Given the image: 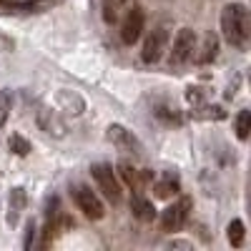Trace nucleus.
<instances>
[{
    "label": "nucleus",
    "mask_w": 251,
    "mask_h": 251,
    "mask_svg": "<svg viewBox=\"0 0 251 251\" xmlns=\"http://www.w3.org/2000/svg\"><path fill=\"white\" fill-rule=\"evenodd\" d=\"M196 48V35L191 28H181L174 38V46H171V63L174 66H181V63H186L188 58H191Z\"/></svg>",
    "instance_id": "3"
},
{
    "label": "nucleus",
    "mask_w": 251,
    "mask_h": 251,
    "mask_svg": "<svg viewBox=\"0 0 251 251\" xmlns=\"http://www.w3.org/2000/svg\"><path fill=\"white\" fill-rule=\"evenodd\" d=\"M73 196H75L78 208H80V211L86 214L88 219H103V214H106V208H103L100 199L91 191V188H86V186H78L75 191H73Z\"/></svg>",
    "instance_id": "6"
},
{
    "label": "nucleus",
    "mask_w": 251,
    "mask_h": 251,
    "mask_svg": "<svg viewBox=\"0 0 251 251\" xmlns=\"http://www.w3.org/2000/svg\"><path fill=\"white\" fill-rule=\"evenodd\" d=\"M143 25H146L143 10L141 8H131L128 15H126L123 23H121V38H123V43L126 46H133L136 40L141 38V33H143Z\"/></svg>",
    "instance_id": "5"
},
{
    "label": "nucleus",
    "mask_w": 251,
    "mask_h": 251,
    "mask_svg": "<svg viewBox=\"0 0 251 251\" xmlns=\"http://www.w3.org/2000/svg\"><path fill=\"white\" fill-rule=\"evenodd\" d=\"M216 50H219V40H216V35H206V40H203V53L199 55V60H201V63L214 60V58H216Z\"/></svg>",
    "instance_id": "12"
},
{
    "label": "nucleus",
    "mask_w": 251,
    "mask_h": 251,
    "mask_svg": "<svg viewBox=\"0 0 251 251\" xmlns=\"http://www.w3.org/2000/svg\"><path fill=\"white\" fill-rule=\"evenodd\" d=\"M118 3H128V0H118Z\"/></svg>",
    "instance_id": "17"
},
{
    "label": "nucleus",
    "mask_w": 251,
    "mask_h": 251,
    "mask_svg": "<svg viewBox=\"0 0 251 251\" xmlns=\"http://www.w3.org/2000/svg\"><path fill=\"white\" fill-rule=\"evenodd\" d=\"M108 141L113 146H118V149H123V151L133 149L136 153H141V143L136 141V136L131 131H126L123 126H111V128H108Z\"/></svg>",
    "instance_id": "8"
},
{
    "label": "nucleus",
    "mask_w": 251,
    "mask_h": 251,
    "mask_svg": "<svg viewBox=\"0 0 251 251\" xmlns=\"http://www.w3.org/2000/svg\"><path fill=\"white\" fill-rule=\"evenodd\" d=\"M0 3H5V0H0Z\"/></svg>",
    "instance_id": "18"
},
{
    "label": "nucleus",
    "mask_w": 251,
    "mask_h": 251,
    "mask_svg": "<svg viewBox=\"0 0 251 251\" xmlns=\"http://www.w3.org/2000/svg\"><path fill=\"white\" fill-rule=\"evenodd\" d=\"M174 194H178V183H176V181L166 178V181H158V183H156V196L169 199V196H174Z\"/></svg>",
    "instance_id": "14"
},
{
    "label": "nucleus",
    "mask_w": 251,
    "mask_h": 251,
    "mask_svg": "<svg viewBox=\"0 0 251 251\" xmlns=\"http://www.w3.org/2000/svg\"><path fill=\"white\" fill-rule=\"evenodd\" d=\"M10 103H13L10 91H0V128L5 126V121L10 116Z\"/></svg>",
    "instance_id": "15"
},
{
    "label": "nucleus",
    "mask_w": 251,
    "mask_h": 251,
    "mask_svg": "<svg viewBox=\"0 0 251 251\" xmlns=\"http://www.w3.org/2000/svg\"><path fill=\"white\" fill-rule=\"evenodd\" d=\"M166 48H169V30L166 28L151 30V35L146 38V43H143V60L146 63H158L161 55L166 53Z\"/></svg>",
    "instance_id": "4"
},
{
    "label": "nucleus",
    "mask_w": 251,
    "mask_h": 251,
    "mask_svg": "<svg viewBox=\"0 0 251 251\" xmlns=\"http://www.w3.org/2000/svg\"><path fill=\"white\" fill-rule=\"evenodd\" d=\"M188 208H191V201H188V199H181L178 203H171L169 208H166V211L161 214L163 231H178V228L183 226V221H186Z\"/></svg>",
    "instance_id": "7"
},
{
    "label": "nucleus",
    "mask_w": 251,
    "mask_h": 251,
    "mask_svg": "<svg viewBox=\"0 0 251 251\" xmlns=\"http://www.w3.org/2000/svg\"><path fill=\"white\" fill-rule=\"evenodd\" d=\"M249 131H251V111H241L236 116V136L241 141H246L249 138Z\"/></svg>",
    "instance_id": "13"
},
{
    "label": "nucleus",
    "mask_w": 251,
    "mask_h": 251,
    "mask_svg": "<svg viewBox=\"0 0 251 251\" xmlns=\"http://www.w3.org/2000/svg\"><path fill=\"white\" fill-rule=\"evenodd\" d=\"M221 35L228 46L236 48L249 43V10L244 3H228L221 10Z\"/></svg>",
    "instance_id": "1"
},
{
    "label": "nucleus",
    "mask_w": 251,
    "mask_h": 251,
    "mask_svg": "<svg viewBox=\"0 0 251 251\" xmlns=\"http://www.w3.org/2000/svg\"><path fill=\"white\" fill-rule=\"evenodd\" d=\"M10 149L18 153V156H28L30 153V143L20 136H10Z\"/></svg>",
    "instance_id": "16"
},
{
    "label": "nucleus",
    "mask_w": 251,
    "mask_h": 251,
    "mask_svg": "<svg viewBox=\"0 0 251 251\" xmlns=\"http://www.w3.org/2000/svg\"><path fill=\"white\" fill-rule=\"evenodd\" d=\"M131 208H133V216H136L138 221H153V219H156V208H153V203H151L149 199L138 196V194L133 196Z\"/></svg>",
    "instance_id": "9"
},
{
    "label": "nucleus",
    "mask_w": 251,
    "mask_h": 251,
    "mask_svg": "<svg viewBox=\"0 0 251 251\" xmlns=\"http://www.w3.org/2000/svg\"><path fill=\"white\" fill-rule=\"evenodd\" d=\"M226 236H228V244L231 246H241L244 244V221L234 219L231 224H228V228H226Z\"/></svg>",
    "instance_id": "11"
},
{
    "label": "nucleus",
    "mask_w": 251,
    "mask_h": 251,
    "mask_svg": "<svg viewBox=\"0 0 251 251\" xmlns=\"http://www.w3.org/2000/svg\"><path fill=\"white\" fill-rule=\"evenodd\" d=\"M118 174H121V178H123L126 183L136 188V194L141 191L143 181H149V178H151V174H149V171H146V174H143V178H141V176H138V171L133 169V166H128V163H118Z\"/></svg>",
    "instance_id": "10"
},
{
    "label": "nucleus",
    "mask_w": 251,
    "mask_h": 251,
    "mask_svg": "<svg viewBox=\"0 0 251 251\" xmlns=\"http://www.w3.org/2000/svg\"><path fill=\"white\" fill-rule=\"evenodd\" d=\"M91 174H93L96 183L100 186V191L106 194V199H108L111 203H118L123 194H121V183H118V178H116V174H113L111 166H106V163H96L93 169H91Z\"/></svg>",
    "instance_id": "2"
}]
</instances>
